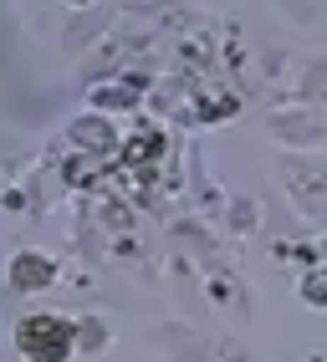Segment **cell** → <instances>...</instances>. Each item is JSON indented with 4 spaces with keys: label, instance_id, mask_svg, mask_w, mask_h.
Segmentation results:
<instances>
[{
    "label": "cell",
    "instance_id": "6da1fadb",
    "mask_svg": "<svg viewBox=\"0 0 327 362\" xmlns=\"http://www.w3.org/2000/svg\"><path fill=\"white\" fill-rule=\"evenodd\" d=\"M72 322L52 317V311H31L16 322V347L26 362H67L72 357Z\"/></svg>",
    "mask_w": 327,
    "mask_h": 362
},
{
    "label": "cell",
    "instance_id": "7a4b0ae2",
    "mask_svg": "<svg viewBox=\"0 0 327 362\" xmlns=\"http://www.w3.org/2000/svg\"><path fill=\"white\" fill-rule=\"evenodd\" d=\"M11 281L21 286V291H26V286H41V281H52V265H46V260L36 265L31 255H21V260H16V276H11Z\"/></svg>",
    "mask_w": 327,
    "mask_h": 362
}]
</instances>
